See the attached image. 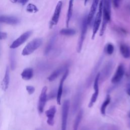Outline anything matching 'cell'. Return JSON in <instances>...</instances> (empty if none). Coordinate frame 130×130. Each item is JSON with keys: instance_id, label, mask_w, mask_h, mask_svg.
Returning <instances> with one entry per match:
<instances>
[{"instance_id": "cell-20", "label": "cell", "mask_w": 130, "mask_h": 130, "mask_svg": "<svg viewBox=\"0 0 130 130\" xmlns=\"http://www.w3.org/2000/svg\"><path fill=\"white\" fill-rule=\"evenodd\" d=\"M120 51L122 55L125 58L130 57V48L126 44H121L120 46Z\"/></svg>"}, {"instance_id": "cell-5", "label": "cell", "mask_w": 130, "mask_h": 130, "mask_svg": "<svg viewBox=\"0 0 130 130\" xmlns=\"http://www.w3.org/2000/svg\"><path fill=\"white\" fill-rule=\"evenodd\" d=\"M70 103L69 100H66L63 102L61 114V130H66L67 125V119L70 109Z\"/></svg>"}, {"instance_id": "cell-35", "label": "cell", "mask_w": 130, "mask_h": 130, "mask_svg": "<svg viewBox=\"0 0 130 130\" xmlns=\"http://www.w3.org/2000/svg\"><path fill=\"white\" fill-rule=\"evenodd\" d=\"M128 116H129V117L130 118V111H129V114H128Z\"/></svg>"}, {"instance_id": "cell-28", "label": "cell", "mask_w": 130, "mask_h": 130, "mask_svg": "<svg viewBox=\"0 0 130 130\" xmlns=\"http://www.w3.org/2000/svg\"><path fill=\"white\" fill-rule=\"evenodd\" d=\"M26 11L29 13H36L38 11V8L34 4H28L26 8Z\"/></svg>"}, {"instance_id": "cell-13", "label": "cell", "mask_w": 130, "mask_h": 130, "mask_svg": "<svg viewBox=\"0 0 130 130\" xmlns=\"http://www.w3.org/2000/svg\"><path fill=\"white\" fill-rule=\"evenodd\" d=\"M112 62H108L103 68L102 72L100 73V79L102 81L106 80L110 76V74L112 70Z\"/></svg>"}, {"instance_id": "cell-1", "label": "cell", "mask_w": 130, "mask_h": 130, "mask_svg": "<svg viewBox=\"0 0 130 130\" xmlns=\"http://www.w3.org/2000/svg\"><path fill=\"white\" fill-rule=\"evenodd\" d=\"M111 0H103V20L100 36H103L105 33L108 22L111 18Z\"/></svg>"}, {"instance_id": "cell-7", "label": "cell", "mask_w": 130, "mask_h": 130, "mask_svg": "<svg viewBox=\"0 0 130 130\" xmlns=\"http://www.w3.org/2000/svg\"><path fill=\"white\" fill-rule=\"evenodd\" d=\"M100 79V72L98 73L95 77H94V83H93V89L94 90V93L92 94V95L90 99L89 103L88 104V107L91 108L93 105L94 103L96 102L99 93V81Z\"/></svg>"}, {"instance_id": "cell-26", "label": "cell", "mask_w": 130, "mask_h": 130, "mask_svg": "<svg viewBox=\"0 0 130 130\" xmlns=\"http://www.w3.org/2000/svg\"><path fill=\"white\" fill-rule=\"evenodd\" d=\"M59 34L64 36H72L76 34V30L73 28H69L67 27L61 29L59 31Z\"/></svg>"}, {"instance_id": "cell-10", "label": "cell", "mask_w": 130, "mask_h": 130, "mask_svg": "<svg viewBox=\"0 0 130 130\" xmlns=\"http://www.w3.org/2000/svg\"><path fill=\"white\" fill-rule=\"evenodd\" d=\"M69 71L68 69H67L61 78L60 81L59 83V85L58 86V88L57 91V94H56V101L58 105L61 104V96L62 94V90H63V85L64 81L66 80V78H67L68 75H69Z\"/></svg>"}, {"instance_id": "cell-18", "label": "cell", "mask_w": 130, "mask_h": 130, "mask_svg": "<svg viewBox=\"0 0 130 130\" xmlns=\"http://www.w3.org/2000/svg\"><path fill=\"white\" fill-rule=\"evenodd\" d=\"M33 75V69L30 68H27L23 70L21 74V76L23 79L25 80H29L32 78Z\"/></svg>"}, {"instance_id": "cell-29", "label": "cell", "mask_w": 130, "mask_h": 130, "mask_svg": "<svg viewBox=\"0 0 130 130\" xmlns=\"http://www.w3.org/2000/svg\"><path fill=\"white\" fill-rule=\"evenodd\" d=\"M114 50V48L113 45L112 44L110 43V44H107L106 50V52L108 54L111 55L113 53Z\"/></svg>"}, {"instance_id": "cell-3", "label": "cell", "mask_w": 130, "mask_h": 130, "mask_svg": "<svg viewBox=\"0 0 130 130\" xmlns=\"http://www.w3.org/2000/svg\"><path fill=\"white\" fill-rule=\"evenodd\" d=\"M103 15V0H102L99 4L98 11L96 14L95 18L94 21V23L93 25L92 28V34L91 36V39L93 40L95 37V35L96 34L98 31L99 30V27L102 21Z\"/></svg>"}, {"instance_id": "cell-6", "label": "cell", "mask_w": 130, "mask_h": 130, "mask_svg": "<svg viewBox=\"0 0 130 130\" xmlns=\"http://www.w3.org/2000/svg\"><path fill=\"white\" fill-rule=\"evenodd\" d=\"M32 34L31 30H29L25 32L23 34H22L20 36H19L17 39H16L10 45V47L11 49H15L22 44H23L30 37V36Z\"/></svg>"}, {"instance_id": "cell-27", "label": "cell", "mask_w": 130, "mask_h": 130, "mask_svg": "<svg viewBox=\"0 0 130 130\" xmlns=\"http://www.w3.org/2000/svg\"><path fill=\"white\" fill-rule=\"evenodd\" d=\"M101 62H102V59L101 60H99V62L96 63L95 67L94 68V69H93V72H92L91 75L89 76V78L87 80V82H88V83H89V84H90V82L91 81H92V79L95 77V73L96 72V71L98 70L99 67L100 66V64H101ZM96 76V75H95Z\"/></svg>"}, {"instance_id": "cell-19", "label": "cell", "mask_w": 130, "mask_h": 130, "mask_svg": "<svg viewBox=\"0 0 130 130\" xmlns=\"http://www.w3.org/2000/svg\"><path fill=\"white\" fill-rule=\"evenodd\" d=\"M73 3H74V0H69L68 13L67 14V17H66V24L67 27H69L70 21L72 16L73 10Z\"/></svg>"}, {"instance_id": "cell-24", "label": "cell", "mask_w": 130, "mask_h": 130, "mask_svg": "<svg viewBox=\"0 0 130 130\" xmlns=\"http://www.w3.org/2000/svg\"><path fill=\"white\" fill-rule=\"evenodd\" d=\"M10 67L12 71L15 70L16 67V56L15 53L14 51L10 52Z\"/></svg>"}, {"instance_id": "cell-15", "label": "cell", "mask_w": 130, "mask_h": 130, "mask_svg": "<svg viewBox=\"0 0 130 130\" xmlns=\"http://www.w3.org/2000/svg\"><path fill=\"white\" fill-rule=\"evenodd\" d=\"M100 0H93L92 5L91 6L89 14L87 16V21L88 24H89L92 21L93 18L95 13L96 9L98 8Z\"/></svg>"}, {"instance_id": "cell-23", "label": "cell", "mask_w": 130, "mask_h": 130, "mask_svg": "<svg viewBox=\"0 0 130 130\" xmlns=\"http://www.w3.org/2000/svg\"><path fill=\"white\" fill-rule=\"evenodd\" d=\"M82 115H83V111H82V110H81L78 112V113L76 117V119L74 121V125H73V130H78L79 125L82 119Z\"/></svg>"}, {"instance_id": "cell-9", "label": "cell", "mask_w": 130, "mask_h": 130, "mask_svg": "<svg viewBox=\"0 0 130 130\" xmlns=\"http://www.w3.org/2000/svg\"><path fill=\"white\" fill-rule=\"evenodd\" d=\"M62 6V3L61 1H59L55 7L53 15L50 22V28H52L53 26L56 25L58 22L60 14L61 13Z\"/></svg>"}, {"instance_id": "cell-32", "label": "cell", "mask_w": 130, "mask_h": 130, "mask_svg": "<svg viewBox=\"0 0 130 130\" xmlns=\"http://www.w3.org/2000/svg\"><path fill=\"white\" fill-rule=\"evenodd\" d=\"M121 0H113V5L115 8H118L120 5V3Z\"/></svg>"}, {"instance_id": "cell-30", "label": "cell", "mask_w": 130, "mask_h": 130, "mask_svg": "<svg viewBox=\"0 0 130 130\" xmlns=\"http://www.w3.org/2000/svg\"><path fill=\"white\" fill-rule=\"evenodd\" d=\"M26 89L29 95L33 94L35 91V88L34 86L31 85H27L26 86Z\"/></svg>"}, {"instance_id": "cell-16", "label": "cell", "mask_w": 130, "mask_h": 130, "mask_svg": "<svg viewBox=\"0 0 130 130\" xmlns=\"http://www.w3.org/2000/svg\"><path fill=\"white\" fill-rule=\"evenodd\" d=\"M67 69V66L64 65V66L60 67V68L56 69L48 77V78H47L48 80L50 82H52V81L55 80L64 71H66V70Z\"/></svg>"}, {"instance_id": "cell-34", "label": "cell", "mask_w": 130, "mask_h": 130, "mask_svg": "<svg viewBox=\"0 0 130 130\" xmlns=\"http://www.w3.org/2000/svg\"><path fill=\"white\" fill-rule=\"evenodd\" d=\"M126 93L127 94L130 96V84L128 85L126 89Z\"/></svg>"}, {"instance_id": "cell-22", "label": "cell", "mask_w": 130, "mask_h": 130, "mask_svg": "<svg viewBox=\"0 0 130 130\" xmlns=\"http://www.w3.org/2000/svg\"><path fill=\"white\" fill-rule=\"evenodd\" d=\"M111 101V97L109 95H107V97L104 101V102L103 103L101 107V113L103 116L106 115V110L107 106L109 104Z\"/></svg>"}, {"instance_id": "cell-12", "label": "cell", "mask_w": 130, "mask_h": 130, "mask_svg": "<svg viewBox=\"0 0 130 130\" xmlns=\"http://www.w3.org/2000/svg\"><path fill=\"white\" fill-rule=\"evenodd\" d=\"M56 112V108L55 106H51L48 110L46 111L45 114L47 117V123L50 126H53L54 123V116Z\"/></svg>"}, {"instance_id": "cell-36", "label": "cell", "mask_w": 130, "mask_h": 130, "mask_svg": "<svg viewBox=\"0 0 130 130\" xmlns=\"http://www.w3.org/2000/svg\"><path fill=\"white\" fill-rule=\"evenodd\" d=\"M83 130H86V129H85V128H84V129H83Z\"/></svg>"}, {"instance_id": "cell-25", "label": "cell", "mask_w": 130, "mask_h": 130, "mask_svg": "<svg viewBox=\"0 0 130 130\" xmlns=\"http://www.w3.org/2000/svg\"><path fill=\"white\" fill-rule=\"evenodd\" d=\"M55 39H56V36L54 35L51 37V38L49 40L47 45L46 46V47L45 51H44L45 55H47L50 52L51 50L52 49V48L54 45V42L55 41Z\"/></svg>"}, {"instance_id": "cell-11", "label": "cell", "mask_w": 130, "mask_h": 130, "mask_svg": "<svg viewBox=\"0 0 130 130\" xmlns=\"http://www.w3.org/2000/svg\"><path fill=\"white\" fill-rule=\"evenodd\" d=\"M125 73L124 67L122 64H119L111 79L112 83H117L119 82L123 78Z\"/></svg>"}, {"instance_id": "cell-31", "label": "cell", "mask_w": 130, "mask_h": 130, "mask_svg": "<svg viewBox=\"0 0 130 130\" xmlns=\"http://www.w3.org/2000/svg\"><path fill=\"white\" fill-rule=\"evenodd\" d=\"M10 1L13 3L21 4L22 5L26 4L28 2V0H10Z\"/></svg>"}, {"instance_id": "cell-21", "label": "cell", "mask_w": 130, "mask_h": 130, "mask_svg": "<svg viewBox=\"0 0 130 130\" xmlns=\"http://www.w3.org/2000/svg\"><path fill=\"white\" fill-rule=\"evenodd\" d=\"M81 91L79 90L78 91L77 93L76 94V95H75V99L73 101V112L74 113L75 112L78 108V106H79V104L80 103V98H81Z\"/></svg>"}, {"instance_id": "cell-33", "label": "cell", "mask_w": 130, "mask_h": 130, "mask_svg": "<svg viewBox=\"0 0 130 130\" xmlns=\"http://www.w3.org/2000/svg\"><path fill=\"white\" fill-rule=\"evenodd\" d=\"M7 37V34L5 32L0 31V40L5 39Z\"/></svg>"}, {"instance_id": "cell-4", "label": "cell", "mask_w": 130, "mask_h": 130, "mask_svg": "<svg viewBox=\"0 0 130 130\" xmlns=\"http://www.w3.org/2000/svg\"><path fill=\"white\" fill-rule=\"evenodd\" d=\"M88 25V23L87 21V16H85L82 21V26H81V34H80V37L79 38L78 43H77V51L78 53H80L82 50L83 43L85 38V36H86V34L87 30Z\"/></svg>"}, {"instance_id": "cell-2", "label": "cell", "mask_w": 130, "mask_h": 130, "mask_svg": "<svg viewBox=\"0 0 130 130\" xmlns=\"http://www.w3.org/2000/svg\"><path fill=\"white\" fill-rule=\"evenodd\" d=\"M42 44V39L37 38L29 42L23 48L22 51V55L23 56L28 55L33 53Z\"/></svg>"}, {"instance_id": "cell-14", "label": "cell", "mask_w": 130, "mask_h": 130, "mask_svg": "<svg viewBox=\"0 0 130 130\" xmlns=\"http://www.w3.org/2000/svg\"><path fill=\"white\" fill-rule=\"evenodd\" d=\"M19 20L16 17L6 16V15H1L0 16V23L14 25L18 23Z\"/></svg>"}, {"instance_id": "cell-17", "label": "cell", "mask_w": 130, "mask_h": 130, "mask_svg": "<svg viewBox=\"0 0 130 130\" xmlns=\"http://www.w3.org/2000/svg\"><path fill=\"white\" fill-rule=\"evenodd\" d=\"M10 82V72L9 67L7 66L6 69L4 77L2 82V87L4 91L7 90L8 88Z\"/></svg>"}, {"instance_id": "cell-8", "label": "cell", "mask_w": 130, "mask_h": 130, "mask_svg": "<svg viewBox=\"0 0 130 130\" xmlns=\"http://www.w3.org/2000/svg\"><path fill=\"white\" fill-rule=\"evenodd\" d=\"M47 86L43 87L39 98V102H38V109L40 113H43L44 111V109L46 102L47 99Z\"/></svg>"}]
</instances>
